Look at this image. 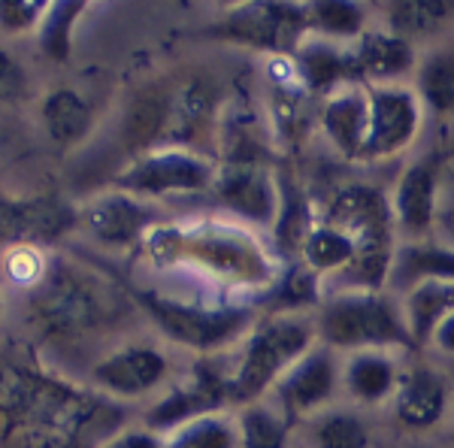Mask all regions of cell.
<instances>
[{"label":"cell","mask_w":454,"mask_h":448,"mask_svg":"<svg viewBox=\"0 0 454 448\" xmlns=\"http://www.w3.org/2000/svg\"><path fill=\"white\" fill-rule=\"evenodd\" d=\"M215 182V167L207 158L179 145H160L145 152L119 176V188L128 194H194Z\"/></svg>","instance_id":"obj_7"},{"label":"cell","mask_w":454,"mask_h":448,"mask_svg":"<svg viewBox=\"0 0 454 448\" xmlns=\"http://www.w3.org/2000/svg\"><path fill=\"white\" fill-rule=\"evenodd\" d=\"M321 130L342 158L364 161V145H367L370 130L367 85H348L333 91L321 106Z\"/></svg>","instance_id":"obj_18"},{"label":"cell","mask_w":454,"mask_h":448,"mask_svg":"<svg viewBox=\"0 0 454 448\" xmlns=\"http://www.w3.org/2000/svg\"><path fill=\"white\" fill-rule=\"evenodd\" d=\"M451 385L442 373L430 366H412L406 376H400L394 391V413L397 421L409 430H430L449 413Z\"/></svg>","instance_id":"obj_16"},{"label":"cell","mask_w":454,"mask_h":448,"mask_svg":"<svg viewBox=\"0 0 454 448\" xmlns=\"http://www.w3.org/2000/svg\"><path fill=\"white\" fill-rule=\"evenodd\" d=\"M451 448H454V443H451Z\"/></svg>","instance_id":"obj_40"},{"label":"cell","mask_w":454,"mask_h":448,"mask_svg":"<svg viewBox=\"0 0 454 448\" xmlns=\"http://www.w3.org/2000/svg\"><path fill=\"white\" fill-rule=\"evenodd\" d=\"M76 224V212L55 194L0 197V242L6 246H40L58 240Z\"/></svg>","instance_id":"obj_12"},{"label":"cell","mask_w":454,"mask_h":448,"mask_svg":"<svg viewBox=\"0 0 454 448\" xmlns=\"http://www.w3.org/2000/svg\"><path fill=\"white\" fill-rule=\"evenodd\" d=\"M312 303H318V276L297 261L294 267H288L273 282V288H270V306L276 312H297Z\"/></svg>","instance_id":"obj_33"},{"label":"cell","mask_w":454,"mask_h":448,"mask_svg":"<svg viewBox=\"0 0 454 448\" xmlns=\"http://www.w3.org/2000/svg\"><path fill=\"white\" fill-rule=\"evenodd\" d=\"M454 16L451 0H397L387 6V31L403 36V40H419L439 31V25H445Z\"/></svg>","instance_id":"obj_27"},{"label":"cell","mask_w":454,"mask_h":448,"mask_svg":"<svg viewBox=\"0 0 454 448\" xmlns=\"http://www.w3.org/2000/svg\"><path fill=\"white\" fill-rule=\"evenodd\" d=\"M43 122H46V130L55 143L73 145L91 130V106L76 91L61 88V91L49 94L43 104Z\"/></svg>","instance_id":"obj_26"},{"label":"cell","mask_w":454,"mask_h":448,"mask_svg":"<svg viewBox=\"0 0 454 448\" xmlns=\"http://www.w3.org/2000/svg\"><path fill=\"white\" fill-rule=\"evenodd\" d=\"M215 194L237 218L252 224H273L279 212V188L258 161H227L215 173Z\"/></svg>","instance_id":"obj_13"},{"label":"cell","mask_w":454,"mask_h":448,"mask_svg":"<svg viewBox=\"0 0 454 448\" xmlns=\"http://www.w3.org/2000/svg\"><path fill=\"white\" fill-rule=\"evenodd\" d=\"M100 448H164V436L149 428H130L115 433L113 439H106Z\"/></svg>","instance_id":"obj_38"},{"label":"cell","mask_w":454,"mask_h":448,"mask_svg":"<svg viewBox=\"0 0 454 448\" xmlns=\"http://www.w3.org/2000/svg\"><path fill=\"white\" fill-rule=\"evenodd\" d=\"M333 388H336V364L331 351L309 349L276 381V400H279L276 409L294 424L300 418L318 413L333 397Z\"/></svg>","instance_id":"obj_14"},{"label":"cell","mask_w":454,"mask_h":448,"mask_svg":"<svg viewBox=\"0 0 454 448\" xmlns=\"http://www.w3.org/2000/svg\"><path fill=\"white\" fill-rule=\"evenodd\" d=\"M387 282L400 291H412L424 282H454V248L436 242H406L394 252Z\"/></svg>","instance_id":"obj_22"},{"label":"cell","mask_w":454,"mask_h":448,"mask_svg":"<svg viewBox=\"0 0 454 448\" xmlns=\"http://www.w3.org/2000/svg\"><path fill=\"white\" fill-rule=\"evenodd\" d=\"M27 91V79H25V70L12 61L10 55L0 49V100L12 104V100L25 98Z\"/></svg>","instance_id":"obj_37"},{"label":"cell","mask_w":454,"mask_h":448,"mask_svg":"<svg viewBox=\"0 0 454 448\" xmlns=\"http://www.w3.org/2000/svg\"><path fill=\"white\" fill-rule=\"evenodd\" d=\"M294 424L285 418L276 406L267 403H248L243 418L237 424L239 448H285L288 433Z\"/></svg>","instance_id":"obj_29"},{"label":"cell","mask_w":454,"mask_h":448,"mask_svg":"<svg viewBox=\"0 0 454 448\" xmlns=\"http://www.w3.org/2000/svg\"><path fill=\"white\" fill-rule=\"evenodd\" d=\"M361 85H394L415 67V46L391 31H364L351 49Z\"/></svg>","instance_id":"obj_20"},{"label":"cell","mask_w":454,"mask_h":448,"mask_svg":"<svg viewBox=\"0 0 454 448\" xmlns=\"http://www.w3.org/2000/svg\"><path fill=\"white\" fill-rule=\"evenodd\" d=\"M4 267H6V276L16 285H21V288H36L49 273L46 255H43L40 246H12L10 252H6Z\"/></svg>","instance_id":"obj_35"},{"label":"cell","mask_w":454,"mask_h":448,"mask_svg":"<svg viewBox=\"0 0 454 448\" xmlns=\"http://www.w3.org/2000/svg\"><path fill=\"white\" fill-rule=\"evenodd\" d=\"M436 194L439 179L430 161H419L400 176L397 191H394L391 212L409 237H421L436 222Z\"/></svg>","instance_id":"obj_21"},{"label":"cell","mask_w":454,"mask_h":448,"mask_svg":"<svg viewBox=\"0 0 454 448\" xmlns=\"http://www.w3.org/2000/svg\"><path fill=\"white\" fill-rule=\"evenodd\" d=\"M167 376V358L149 345H124L94 366L91 379L98 388L115 397H143Z\"/></svg>","instance_id":"obj_17"},{"label":"cell","mask_w":454,"mask_h":448,"mask_svg":"<svg viewBox=\"0 0 454 448\" xmlns=\"http://www.w3.org/2000/svg\"><path fill=\"white\" fill-rule=\"evenodd\" d=\"M49 4L43 0H0V31L25 34L36 31Z\"/></svg>","instance_id":"obj_36"},{"label":"cell","mask_w":454,"mask_h":448,"mask_svg":"<svg viewBox=\"0 0 454 448\" xmlns=\"http://www.w3.org/2000/svg\"><path fill=\"white\" fill-rule=\"evenodd\" d=\"M415 94L436 113H454V49H439L424 58Z\"/></svg>","instance_id":"obj_31"},{"label":"cell","mask_w":454,"mask_h":448,"mask_svg":"<svg viewBox=\"0 0 454 448\" xmlns=\"http://www.w3.org/2000/svg\"><path fill=\"white\" fill-rule=\"evenodd\" d=\"M36 318L55 336H76L100 325L104 300L98 297L94 285L73 267L49 270L36 294Z\"/></svg>","instance_id":"obj_8"},{"label":"cell","mask_w":454,"mask_h":448,"mask_svg":"<svg viewBox=\"0 0 454 448\" xmlns=\"http://www.w3.org/2000/svg\"><path fill=\"white\" fill-rule=\"evenodd\" d=\"M309 31L325 34L327 40H357L367 31V10L348 0H321L306 6Z\"/></svg>","instance_id":"obj_30"},{"label":"cell","mask_w":454,"mask_h":448,"mask_svg":"<svg viewBox=\"0 0 454 448\" xmlns=\"http://www.w3.org/2000/svg\"><path fill=\"white\" fill-rule=\"evenodd\" d=\"M164 448H239L237 424L224 415H200L164 436Z\"/></svg>","instance_id":"obj_32"},{"label":"cell","mask_w":454,"mask_h":448,"mask_svg":"<svg viewBox=\"0 0 454 448\" xmlns=\"http://www.w3.org/2000/svg\"><path fill=\"white\" fill-rule=\"evenodd\" d=\"M104 415L115 409L85 388L25 366H0V424L16 448H76L104 430Z\"/></svg>","instance_id":"obj_1"},{"label":"cell","mask_w":454,"mask_h":448,"mask_svg":"<svg viewBox=\"0 0 454 448\" xmlns=\"http://www.w3.org/2000/svg\"><path fill=\"white\" fill-rule=\"evenodd\" d=\"M145 258L158 267H192L233 288H273L276 261L252 231L231 222L155 224L143 237Z\"/></svg>","instance_id":"obj_2"},{"label":"cell","mask_w":454,"mask_h":448,"mask_svg":"<svg viewBox=\"0 0 454 448\" xmlns=\"http://www.w3.org/2000/svg\"><path fill=\"white\" fill-rule=\"evenodd\" d=\"M88 4H49L43 12L40 25H36V43H40L43 55L52 61H67L73 52V28L85 16Z\"/></svg>","instance_id":"obj_28"},{"label":"cell","mask_w":454,"mask_h":448,"mask_svg":"<svg viewBox=\"0 0 454 448\" xmlns=\"http://www.w3.org/2000/svg\"><path fill=\"white\" fill-rule=\"evenodd\" d=\"M357 258V246L348 233H342L340 227L327 224V222H315L309 224L300 246V263L306 270H312L315 276L321 273H336V270H346L351 261Z\"/></svg>","instance_id":"obj_25"},{"label":"cell","mask_w":454,"mask_h":448,"mask_svg":"<svg viewBox=\"0 0 454 448\" xmlns=\"http://www.w3.org/2000/svg\"><path fill=\"white\" fill-rule=\"evenodd\" d=\"M309 16L306 6L294 4H246L224 12L218 25H212V36L239 43V46L263 49L273 55H294L306 40Z\"/></svg>","instance_id":"obj_6"},{"label":"cell","mask_w":454,"mask_h":448,"mask_svg":"<svg viewBox=\"0 0 454 448\" xmlns=\"http://www.w3.org/2000/svg\"><path fill=\"white\" fill-rule=\"evenodd\" d=\"M315 448H370V428L351 413H327L312 428Z\"/></svg>","instance_id":"obj_34"},{"label":"cell","mask_w":454,"mask_h":448,"mask_svg":"<svg viewBox=\"0 0 454 448\" xmlns=\"http://www.w3.org/2000/svg\"><path fill=\"white\" fill-rule=\"evenodd\" d=\"M227 400V376L212 364H197L185 379H179L145 415V428L170 433L200 415H212Z\"/></svg>","instance_id":"obj_11"},{"label":"cell","mask_w":454,"mask_h":448,"mask_svg":"<svg viewBox=\"0 0 454 448\" xmlns=\"http://www.w3.org/2000/svg\"><path fill=\"white\" fill-rule=\"evenodd\" d=\"M309 349L312 330L306 321L291 315L263 318L248 334L237 370L227 376V400L258 403Z\"/></svg>","instance_id":"obj_3"},{"label":"cell","mask_w":454,"mask_h":448,"mask_svg":"<svg viewBox=\"0 0 454 448\" xmlns=\"http://www.w3.org/2000/svg\"><path fill=\"white\" fill-rule=\"evenodd\" d=\"M370 130L364 161L391 158L409 149L421 130V100L406 85H367Z\"/></svg>","instance_id":"obj_10"},{"label":"cell","mask_w":454,"mask_h":448,"mask_svg":"<svg viewBox=\"0 0 454 448\" xmlns=\"http://www.w3.org/2000/svg\"><path fill=\"white\" fill-rule=\"evenodd\" d=\"M449 312H454V282H424L419 288L406 291L403 321H406L415 349L430 342L434 327Z\"/></svg>","instance_id":"obj_24"},{"label":"cell","mask_w":454,"mask_h":448,"mask_svg":"<svg viewBox=\"0 0 454 448\" xmlns=\"http://www.w3.org/2000/svg\"><path fill=\"white\" fill-rule=\"evenodd\" d=\"M82 222L100 242L128 246V242H143L145 233L155 227V209L128 191H115V194L94 197L82 209Z\"/></svg>","instance_id":"obj_15"},{"label":"cell","mask_w":454,"mask_h":448,"mask_svg":"<svg viewBox=\"0 0 454 448\" xmlns=\"http://www.w3.org/2000/svg\"><path fill=\"white\" fill-rule=\"evenodd\" d=\"M430 342H434L439 351H445V355H454V312H449L434 327V336H430Z\"/></svg>","instance_id":"obj_39"},{"label":"cell","mask_w":454,"mask_h":448,"mask_svg":"<svg viewBox=\"0 0 454 448\" xmlns=\"http://www.w3.org/2000/svg\"><path fill=\"white\" fill-rule=\"evenodd\" d=\"M291 58H294L297 73L303 85L309 88V94L331 98L340 88L361 85V73H357L351 49L333 46L331 40H303Z\"/></svg>","instance_id":"obj_19"},{"label":"cell","mask_w":454,"mask_h":448,"mask_svg":"<svg viewBox=\"0 0 454 448\" xmlns=\"http://www.w3.org/2000/svg\"><path fill=\"white\" fill-rule=\"evenodd\" d=\"M137 300L173 342L203 351V355L237 340L252 321V312L246 306L185 303V300L167 297L160 291H137Z\"/></svg>","instance_id":"obj_5"},{"label":"cell","mask_w":454,"mask_h":448,"mask_svg":"<svg viewBox=\"0 0 454 448\" xmlns=\"http://www.w3.org/2000/svg\"><path fill=\"white\" fill-rule=\"evenodd\" d=\"M321 222L340 227L357 246V255L394 252V212L391 200L372 185H348L331 200Z\"/></svg>","instance_id":"obj_9"},{"label":"cell","mask_w":454,"mask_h":448,"mask_svg":"<svg viewBox=\"0 0 454 448\" xmlns=\"http://www.w3.org/2000/svg\"><path fill=\"white\" fill-rule=\"evenodd\" d=\"M400 381L397 361L387 351L370 349V351H355L346 366V388L357 403H385L387 397H394Z\"/></svg>","instance_id":"obj_23"},{"label":"cell","mask_w":454,"mask_h":448,"mask_svg":"<svg viewBox=\"0 0 454 448\" xmlns=\"http://www.w3.org/2000/svg\"><path fill=\"white\" fill-rule=\"evenodd\" d=\"M318 334L331 349H415L403 312L385 294L372 291H346L327 300L318 318Z\"/></svg>","instance_id":"obj_4"}]
</instances>
